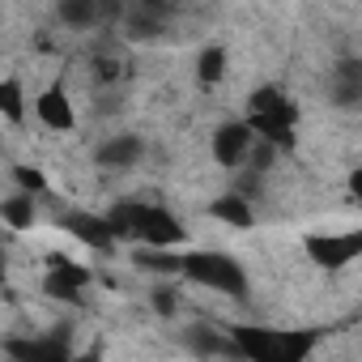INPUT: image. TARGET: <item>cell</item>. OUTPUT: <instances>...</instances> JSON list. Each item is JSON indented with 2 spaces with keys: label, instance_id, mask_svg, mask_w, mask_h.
Masks as SVG:
<instances>
[{
  "label": "cell",
  "instance_id": "6da1fadb",
  "mask_svg": "<svg viewBox=\"0 0 362 362\" xmlns=\"http://www.w3.org/2000/svg\"><path fill=\"white\" fill-rule=\"evenodd\" d=\"M111 235H124V239H145L149 247H175L184 239V226H179L166 209H153V205H115L111 218H107Z\"/></svg>",
  "mask_w": 362,
  "mask_h": 362
},
{
  "label": "cell",
  "instance_id": "7a4b0ae2",
  "mask_svg": "<svg viewBox=\"0 0 362 362\" xmlns=\"http://www.w3.org/2000/svg\"><path fill=\"white\" fill-rule=\"evenodd\" d=\"M294 119H298V111H294V103L281 90L269 86L260 94H252V119H247V128L260 132L273 149H290L294 145Z\"/></svg>",
  "mask_w": 362,
  "mask_h": 362
},
{
  "label": "cell",
  "instance_id": "3957f363",
  "mask_svg": "<svg viewBox=\"0 0 362 362\" xmlns=\"http://www.w3.org/2000/svg\"><path fill=\"white\" fill-rule=\"evenodd\" d=\"M235 349L256 362H298L315 337L311 332H264V328H235Z\"/></svg>",
  "mask_w": 362,
  "mask_h": 362
},
{
  "label": "cell",
  "instance_id": "277c9868",
  "mask_svg": "<svg viewBox=\"0 0 362 362\" xmlns=\"http://www.w3.org/2000/svg\"><path fill=\"white\" fill-rule=\"evenodd\" d=\"M179 269H184L192 281L214 286V290H222V294H235V298L247 294V277H243L239 260L226 256V252H192V256L179 260Z\"/></svg>",
  "mask_w": 362,
  "mask_h": 362
},
{
  "label": "cell",
  "instance_id": "5b68a950",
  "mask_svg": "<svg viewBox=\"0 0 362 362\" xmlns=\"http://www.w3.org/2000/svg\"><path fill=\"white\" fill-rule=\"evenodd\" d=\"M307 252H311L315 264L341 269V264H349L362 252V235H311L307 239Z\"/></svg>",
  "mask_w": 362,
  "mask_h": 362
},
{
  "label": "cell",
  "instance_id": "8992f818",
  "mask_svg": "<svg viewBox=\"0 0 362 362\" xmlns=\"http://www.w3.org/2000/svg\"><path fill=\"white\" fill-rule=\"evenodd\" d=\"M86 286H90V273H86L81 264H73V260H64V256H52V277H47V294H52V298L77 303Z\"/></svg>",
  "mask_w": 362,
  "mask_h": 362
},
{
  "label": "cell",
  "instance_id": "52a82bcc",
  "mask_svg": "<svg viewBox=\"0 0 362 362\" xmlns=\"http://www.w3.org/2000/svg\"><path fill=\"white\" fill-rule=\"evenodd\" d=\"M252 128L247 124H222L218 128V136H214V158L222 162V166H239L247 153H252Z\"/></svg>",
  "mask_w": 362,
  "mask_h": 362
},
{
  "label": "cell",
  "instance_id": "ba28073f",
  "mask_svg": "<svg viewBox=\"0 0 362 362\" xmlns=\"http://www.w3.org/2000/svg\"><path fill=\"white\" fill-rule=\"evenodd\" d=\"M64 230H69V235H77L81 243L98 247V252H107V247L115 243V235H111L107 218H94V214H64Z\"/></svg>",
  "mask_w": 362,
  "mask_h": 362
},
{
  "label": "cell",
  "instance_id": "9c48e42d",
  "mask_svg": "<svg viewBox=\"0 0 362 362\" xmlns=\"http://www.w3.org/2000/svg\"><path fill=\"white\" fill-rule=\"evenodd\" d=\"M141 136H111L103 149H98V166H107V170H128V166H136L141 162Z\"/></svg>",
  "mask_w": 362,
  "mask_h": 362
},
{
  "label": "cell",
  "instance_id": "30bf717a",
  "mask_svg": "<svg viewBox=\"0 0 362 362\" xmlns=\"http://www.w3.org/2000/svg\"><path fill=\"white\" fill-rule=\"evenodd\" d=\"M332 98L341 103V107H354L358 98H362V60H341L337 64V73H332Z\"/></svg>",
  "mask_w": 362,
  "mask_h": 362
},
{
  "label": "cell",
  "instance_id": "8fae6325",
  "mask_svg": "<svg viewBox=\"0 0 362 362\" xmlns=\"http://www.w3.org/2000/svg\"><path fill=\"white\" fill-rule=\"evenodd\" d=\"M35 111H39V119L47 124V128H73V107H69V98H64V90L60 86H52V90H43L39 94V103H35Z\"/></svg>",
  "mask_w": 362,
  "mask_h": 362
},
{
  "label": "cell",
  "instance_id": "7c38bea8",
  "mask_svg": "<svg viewBox=\"0 0 362 362\" xmlns=\"http://www.w3.org/2000/svg\"><path fill=\"white\" fill-rule=\"evenodd\" d=\"M60 22L69 30H90L98 22V0H60Z\"/></svg>",
  "mask_w": 362,
  "mask_h": 362
},
{
  "label": "cell",
  "instance_id": "4fadbf2b",
  "mask_svg": "<svg viewBox=\"0 0 362 362\" xmlns=\"http://www.w3.org/2000/svg\"><path fill=\"white\" fill-rule=\"evenodd\" d=\"M214 218H218V222H226V226H239V230H247V226H252V209H247V201H243V197H222V201L214 205Z\"/></svg>",
  "mask_w": 362,
  "mask_h": 362
},
{
  "label": "cell",
  "instance_id": "5bb4252c",
  "mask_svg": "<svg viewBox=\"0 0 362 362\" xmlns=\"http://www.w3.org/2000/svg\"><path fill=\"white\" fill-rule=\"evenodd\" d=\"M9 354H13V358H43V362L69 358V349H64V345H56V341H13V345H9Z\"/></svg>",
  "mask_w": 362,
  "mask_h": 362
},
{
  "label": "cell",
  "instance_id": "9a60e30c",
  "mask_svg": "<svg viewBox=\"0 0 362 362\" xmlns=\"http://www.w3.org/2000/svg\"><path fill=\"white\" fill-rule=\"evenodd\" d=\"M0 218H5L9 226H18V230H26V226L35 222V201H30V192H18L13 201H5V205H0Z\"/></svg>",
  "mask_w": 362,
  "mask_h": 362
},
{
  "label": "cell",
  "instance_id": "2e32d148",
  "mask_svg": "<svg viewBox=\"0 0 362 362\" xmlns=\"http://www.w3.org/2000/svg\"><path fill=\"white\" fill-rule=\"evenodd\" d=\"M197 77H201V86H218L226 77V52L222 47H209L201 56V64H197Z\"/></svg>",
  "mask_w": 362,
  "mask_h": 362
},
{
  "label": "cell",
  "instance_id": "e0dca14e",
  "mask_svg": "<svg viewBox=\"0 0 362 362\" xmlns=\"http://www.w3.org/2000/svg\"><path fill=\"white\" fill-rule=\"evenodd\" d=\"M0 115L5 119H22L26 115V98L18 81H0Z\"/></svg>",
  "mask_w": 362,
  "mask_h": 362
},
{
  "label": "cell",
  "instance_id": "ac0fdd59",
  "mask_svg": "<svg viewBox=\"0 0 362 362\" xmlns=\"http://www.w3.org/2000/svg\"><path fill=\"white\" fill-rule=\"evenodd\" d=\"M136 264L141 269H158V273H175L179 269V256H166V247H153V252H141Z\"/></svg>",
  "mask_w": 362,
  "mask_h": 362
},
{
  "label": "cell",
  "instance_id": "d6986e66",
  "mask_svg": "<svg viewBox=\"0 0 362 362\" xmlns=\"http://www.w3.org/2000/svg\"><path fill=\"white\" fill-rule=\"evenodd\" d=\"M13 179H18V188H26V192H43V188H47V179H43L39 170H30V166H18Z\"/></svg>",
  "mask_w": 362,
  "mask_h": 362
},
{
  "label": "cell",
  "instance_id": "ffe728a7",
  "mask_svg": "<svg viewBox=\"0 0 362 362\" xmlns=\"http://www.w3.org/2000/svg\"><path fill=\"white\" fill-rule=\"evenodd\" d=\"M153 311L170 315V311H175V294H170V290H158V294H153Z\"/></svg>",
  "mask_w": 362,
  "mask_h": 362
},
{
  "label": "cell",
  "instance_id": "44dd1931",
  "mask_svg": "<svg viewBox=\"0 0 362 362\" xmlns=\"http://www.w3.org/2000/svg\"><path fill=\"white\" fill-rule=\"evenodd\" d=\"M119 73V64H111V60H98V77L107 81V77H115Z\"/></svg>",
  "mask_w": 362,
  "mask_h": 362
},
{
  "label": "cell",
  "instance_id": "7402d4cb",
  "mask_svg": "<svg viewBox=\"0 0 362 362\" xmlns=\"http://www.w3.org/2000/svg\"><path fill=\"white\" fill-rule=\"evenodd\" d=\"M141 5H145V9H166L170 0H141Z\"/></svg>",
  "mask_w": 362,
  "mask_h": 362
},
{
  "label": "cell",
  "instance_id": "603a6c76",
  "mask_svg": "<svg viewBox=\"0 0 362 362\" xmlns=\"http://www.w3.org/2000/svg\"><path fill=\"white\" fill-rule=\"evenodd\" d=\"M0 277H5V256H0Z\"/></svg>",
  "mask_w": 362,
  "mask_h": 362
}]
</instances>
